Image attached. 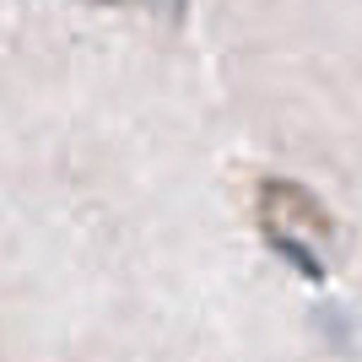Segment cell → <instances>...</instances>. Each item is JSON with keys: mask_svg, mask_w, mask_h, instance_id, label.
<instances>
[{"mask_svg": "<svg viewBox=\"0 0 362 362\" xmlns=\"http://www.w3.org/2000/svg\"><path fill=\"white\" fill-rule=\"evenodd\" d=\"M271 249H276L281 259H292V271H298V276H319V271H325V265H319V255H308L303 243L281 238V233H271Z\"/></svg>", "mask_w": 362, "mask_h": 362, "instance_id": "6da1fadb", "label": "cell"}, {"mask_svg": "<svg viewBox=\"0 0 362 362\" xmlns=\"http://www.w3.org/2000/svg\"><path fill=\"white\" fill-rule=\"evenodd\" d=\"M103 6H114V0H103Z\"/></svg>", "mask_w": 362, "mask_h": 362, "instance_id": "7a4b0ae2", "label": "cell"}]
</instances>
